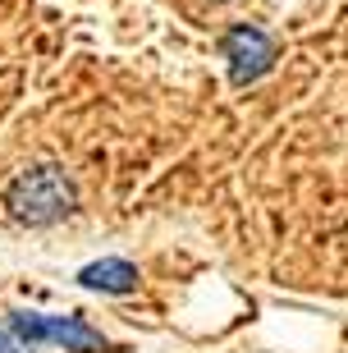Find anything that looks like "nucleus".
Returning a JSON list of instances; mask_svg holds the SVG:
<instances>
[{
    "mask_svg": "<svg viewBox=\"0 0 348 353\" xmlns=\"http://www.w3.org/2000/svg\"><path fill=\"white\" fill-rule=\"evenodd\" d=\"M10 330L32 349V344H65L69 353H110V344L78 316H41V312H14Z\"/></svg>",
    "mask_w": 348,
    "mask_h": 353,
    "instance_id": "nucleus-2",
    "label": "nucleus"
},
{
    "mask_svg": "<svg viewBox=\"0 0 348 353\" xmlns=\"http://www.w3.org/2000/svg\"><path fill=\"white\" fill-rule=\"evenodd\" d=\"M88 289H105V294H129L133 285H138V271H133L129 262H92V266H83V275H78Z\"/></svg>",
    "mask_w": 348,
    "mask_h": 353,
    "instance_id": "nucleus-4",
    "label": "nucleus"
},
{
    "mask_svg": "<svg viewBox=\"0 0 348 353\" xmlns=\"http://www.w3.org/2000/svg\"><path fill=\"white\" fill-rule=\"evenodd\" d=\"M0 353H23V349H19V335L5 330V326H0Z\"/></svg>",
    "mask_w": 348,
    "mask_h": 353,
    "instance_id": "nucleus-5",
    "label": "nucleus"
},
{
    "mask_svg": "<svg viewBox=\"0 0 348 353\" xmlns=\"http://www.w3.org/2000/svg\"><path fill=\"white\" fill-rule=\"evenodd\" d=\"M225 60H229L234 83H252L257 74H266L275 60V41L261 28H234L225 37Z\"/></svg>",
    "mask_w": 348,
    "mask_h": 353,
    "instance_id": "nucleus-3",
    "label": "nucleus"
},
{
    "mask_svg": "<svg viewBox=\"0 0 348 353\" xmlns=\"http://www.w3.org/2000/svg\"><path fill=\"white\" fill-rule=\"evenodd\" d=\"M10 216L23 225H55L60 216L74 211V183L55 165H37V170H23L19 179L10 183Z\"/></svg>",
    "mask_w": 348,
    "mask_h": 353,
    "instance_id": "nucleus-1",
    "label": "nucleus"
}]
</instances>
